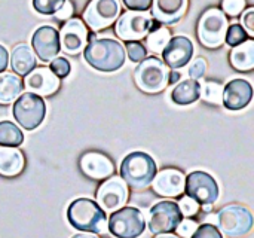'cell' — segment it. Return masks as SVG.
Here are the masks:
<instances>
[{
  "label": "cell",
  "instance_id": "cell-1",
  "mask_svg": "<svg viewBox=\"0 0 254 238\" xmlns=\"http://www.w3.org/2000/svg\"><path fill=\"white\" fill-rule=\"evenodd\" d=\"M85 61L95 70L112 73L119 70L125 64V48L116 39H94L86 43L83 49Z\"/></svg>",
  "mask_w": 254,
  "mask_h": 238
},
{
  "label": "cell",
  "instance_id": "cell-2",
  "mask_svg": "<svg viewBox=\"0 0 254 238\" xmlns=\"http://www.w3.org/2000/svg\"><path fill=\"white\" fill-rule=\"evenodd\" d=\"M67 221L77 231L104 234L107 231L106 212L89 198H77L67 209Z\"/></svg>",
  "mask_w": 254,
  "mask_h": 238
},
{
  "label": "cell",
  "instance_id": "cell-3",
  "mask_svg": "<svg viewBox=\"0 0 254 238\" xmlns=\"http://www.w3.org/2000/svg\"><path fill=\"white\" fill-rule=\"evenodd\" d=\"M156 173V162L146 152H131L121 162V179L132 189L147 188Z\"/></svg>",
  "mask_w": 254,
  "mask_h": 238
},
{
  "label": "cell",
  "instance_id": "cell-4",
  "mask_svg": "<svg viewBox=\"0 0 254 238\" xmlns=\"http://www.w3.org/2000/svg\"><path fill=\"white\" fill-rule=\"evenodd\" d=\"M168 67L158 57H146L134 70V80L140 91L158 94L168 85Z\"/></svg>",
  "mask_w": 254,
  "mask_h": 238
},
{
  "label": "cell",
  "instance_id": "cell-5",
  "mask_svg": "<svg viewBox=\"0 0 254 238\" xmlns=\"http://www.w3.org/2000/svg\"><path fill=\"white\" fill-rule=\"evenodd\" d=\"M228 18L219 7H208L198 21L196 33L199 42L210 49H217L225 43Z\"/></svg>",
  "mask_w": 254,
  "mask_h": 238
},
{
  "label": "cell",
  "instance_id": "cell-6",
  "mask_svg": "<svg viewBox=\"0 0 254 238\" xmlns=\"http://www.w3.org/2000/svg\"><path fill=\"white\" fill-rule=\"evenodd\" d=\"M219 231L229 238H241L247 236L253 228L252 212L240 204H229L223 207L217 216Z\"/></svg>",
  "mask_w": 254,
  "mask_h": 238
},
{
  "label": "cell",
  "instance_id": "cell-7",
  "mask_svg": "<svg viewBox=\"0 0 254 238\" xmlns=\"http://www.w3.org/2000/svg\"><path fill=\"white\" fill-rule=\"evenodd\" d=\"M12 113L19 127L27 131H33L45 121L46 104L42 97L31 92H24L15 100Z\"/></svg>",
  "mask_w": 254,
  "mask_h": 238
},
{
  "label": "cell",
  "instance_id": "cell-8",
  "mask_svg": "<svg viewBox=\"0 0 254 238\" xmlns=\"http://www.w3.org/2000/svg\"><path fill=\"white\" fill-rule=\"evenodd\" d=\"M107 230L116 238H138L146 230V219L135 207H122L107 219Z\"/></svg>",
  "mask_w": 254,
  "mask_h": 238
},
{
  "label": "cell",
  "instance_id": "cell-9",
  "mask_svg": "<svg viewBox=\"0 0 254 238\" xmlns=\"http://www.w3.org/2000/svg\"><path fill=\"white\" fill-rule=\"evenodd\" d=\"M156 21L149 12L128 10L119 15L115 25V33L124 42H140L155 27Z\"/></svg>",
  "mask_w": 254,
  "mask_h": 238
},
{
  "label": "cell",
  "instance_id": "cell-10",
  "mask_svg": "<svg viewBox=\"0 0 254 238\" xmlns=\"http://www.w3.org/2000/svg\"><path fill=\"white\" fill-rule=\"evenodd\" d=\"M186 197L192 198L198 204H214L219 200L220 189L216 179L205 171H192L185 179Z\"/></svg>",
  "mask_w": 254,
  "mask_h": 238
},
{
  "label": "cell",
  "instance_id": "cell-11",
  "mask_svg": "<svg viewBox=\"0 0 254 238\" xmlns=\"http://www.w3.org/2000/svg\"><path fill=\"white\" fill-rule=\"evenodd\" d=\"M119 15V0H91L83 10V22L92 31H101L116 22Z\"/></svg>",
  "mask_w": 254,
  "mask_h": 238
},
{
  "label": "cell",
  "instance_id": "cell-12",
  "mask_svg": "<svg viewBox=\"0 0 254 238\" xmlns=\"http://www.w3.org/2000/svg\"><path fill=\"white\" fill-rule=\"evenodd\" d=\"M183 215L174 201H159L149 212V230L152 234H173Z\"/></svg>",
  "mask_w": 254,
  "mask_h": 238
},
{
  "label": "cell",
  "instance_id": "cell-13",
  "mask_svg": "<svg viewBox=\"0 0 254 238\" xmlns=\"http://www.w3.org/2000/svg\"><path fill=\"white\" fill-rule=\"evenodd\" d=\"M128 197H129L128 186L118 176H112L106 179V182H103L98 186L97 194H95L97 204L104 212H110V213L125 207Z\"/></svg>",
  "mask_w": 254,
  "mask_h": 238
},
{
  "label": "cell",
  "instance_id": "cell-14",
  "mask_svg": "<svg viewBox=\"0 0 254 238\" xmlns=\"http://www.w3.org/2000/svg\"><path fill=\"white\" fill-rule=\"evenodd\" d=\"M60 48L68 55H77L88 43V28L80 18H70L58 31Z\"/></svg>",
  "mask_w": 254,
  "mask_h": 238
},
{
  "label": "cell",
  "instance_id": "cell-15",
  "mask_svg": "<svg viewBox=\"0 0 254 238\" xmlns=\"http://www.w3.org/2000/svg\"><path fill=\"white\" fill-rule=\"evenodd\" d=\"M31 49L34 55L43 61L51 63L54 58L58 57L61 48H60V36L58 30L52 25H42L39 27L31 37Z\"/></svg>",
  "mask_w": 254,
  "mask_h": 238
},
{
  "label": "cell",
  "instance_id": "cell-16",
  "mask_svg": "<svg viewBox=\"0 0 254 238\" xmlns=\"http://www.w3.org/2000/svg\"><path fill=\"white\" fill-rule=\"evenodd\" d=\"M162 61L171 70L185 67L193 55V43L186 36H174L164 48Z\"/></svg>",
  "mask_w": 254,
  "mask_h": 238
},
{
  "label": "cell",
  "instance_id": "cell-17",
  "mask_svg": "<svg viewBox=\"0 0 254 238\" xmlns=\"http://www.w3.org/2000/svg\"><path fill=\"white\" fill-rule=\"evenodd\" d=\"M24 88L27 92L36 94L39 97H48L60 89V79L48 67H36L24 79Z\"/></svg>",
  "mask_w": 254,
  "mask_h": 238
},
{
  "label": "cell",
  "instance_id": "cell-18",
  "mask_svg": "<svg viewBox=\"0 0 254 238\" xmlns=\"http://www.w3.org/2000/svg\"><path fill=\"white\" fill-rule=\"evenodd\" d=\"M80 171L92 180H106L115 174V165L112 159L97 151L83 154L79 159Z\"/></svg>",
  "mask_w": 254,
  "mask_h": 238
},
{
  "label": "cell",
  "instance_id": "cell-19",
  "mask_svg": "<svg viewBox=\"0 0 254 238\" xmlns=\"http://www.w3.org/2000/svg\"><path fill=\"white\" fill-rule=\"evenodd\" d=\"M185 174L177 168H164L152 180L153 191L165 198H177L185 191Z\"/></svg>",
  "mask_w": 254,
  "mask_h": 238
},
{
  "label": "cell",
  "instance_id": "cell-20",
  "mask_svg": "<svg viewBox=\"0 0 254 238\" xmlns=\"http://www.w3.org/2000/svg\"><path fill=\"white\" fill-rule=\"evenodd\" d=\"M253 98V86L246 79H232L223 88L222 103L228 110H241L250 104Z\"/></svg>",
  "mask_w": 254,
  "mask_h": 238
},
{
  "label": "cell",
  "instance_id": "cell-21",
  "mask_svg": "<svg viewBox=\"0 0 254 238\" xmlns=\"http://www.w3.org/2000/svg\"><path fill=\"white\" fill-rule=\"evenodd\" d=\"M189 6V0H153L152 15L158 24H174L183 18Z\"/></svg>",
  "mask_w": 254,
  "mask_h": 238
},
{
  "label": "cell",
  "instance_id": "cell-22",
  "mask_svg": "<svg viewBox=\"0 0 254 238\" xmlns=\"http://www.w3.org/2000/svg\"><path fill=\"white\" fill-rule=\"evenodd\" d=\"M10 67L16 76H27L31 70L36 69L37 60L33 49L28 45H16L10 52Z\"/></svg>",
  "mask_w": 254,
  "mask_h": 238
},
{
  "label": "cell",
  "instance_id": "cell-23",
  "mask_svg": "<svg viewBox=\"0 0 254 238\" xmlns=\"http://www.w3.org/2000/svg\"><path fill=\"white\" fill-rule=\"evenodd\" d=\"M25 167V158L16 148L0 146V176L15 177L22 173Z\"/></svg>",
  "mask_w": 254,
  "mask_h": 238
},
{
  "label": "cell",
  "instance_id": "cell-24",
  "mask_svg": "<svg viewBox=\"0 0 254 238\" xmlns=\"http://www.w3.org/2000/svg\"><path fill=\"white\" fill-rule=\"evenodd\" d=\"M231 66L238 72H250L254 69V40L249 39L235 46L229 55Z\"/></svg>",
  "mask_w": 254,
  "mask_h": 238
},
{
  "label": "cell",
  "instance_id": "cell-25",
  "mask_svg": "<svg viewBox=\"0 0 254 238\" xmlns=\"http://www.w3.org/2000/svg\"><path fill=\"white\" fill-rule=\"evenodd\" d=\"M199 94H201V83L193 79H186L177 83L176 88L171 91V100L179 106H189L199 100Z\"/></svg>",
  "mask_w": 254,
  "mask_h": 238
},
{
  "label": "cell",
  "instance_id": "cell-26",
  "mask_svg": "<svg viewBox=\"0 0 254 238\" xmlns=\"http://www.w3.org/2000/svg\"><path fill=\"white\" fill-rule=\"evenodd\" d=\"M24 89L22 79L13 73H0V104H9L15 101Z\"/></svg>",
  "mask_w": 254,
  "mask_h": 238
},
{
  "label": "cell",
  "instance_id": "cell-27",
  "mask_svg": "<svg viewBox=\"0 0 254 238\" xmlns=\"http://www.w3.org/2000/svg\"><path fill=\"white\" fill-rule=\"evenodd\" d=\"M146 46L153 54H161L167 43L171 39V33L167 27H162L161 24H155V27L150 30V33L146 36Z\"/></svg>",
  "mask_w": 254,
  "mask_h": 238
},
{
  "label": "cell",
  "instance_id": "cell-28",
  "mask_svg": "<svg viewBox=\"0 0 254 238\" xmlns=\"http://www.w3.org/2000/svg\"><path fill=\"white\" fill-rule=\"evenodd\" d=\"M24 142V134L13 122H0V146L3 148H18Z\"/></svg>",
  "mask_w": 254,
  "mask_h": 238
},
{
  "label": "cell",
  "instance_id": "cell-29",
  "mask_svg": "<svg viewBox=\"0 0 254 238\" xmlns=\"http://www.w3.org/2000/svg\"><path fill=\"white\" fill-rule=\"evenodd\" d=\"M222 95H223V86L219 82L214 80H205L201 85V94L199 98H202L205 103L210 104H222Z\"/></svg>",
  "mask_w": 254,
  "mask_h": 238
},
{
  "label": "cell",
  "instance_id": "cell-30",
  "mask_svg": "<svg viewBox=\"0 0 254 238\" xmlns=\"http://www.w3.org/2000/svg\"><path fill=\"white\" fill-rule=\"evenodd\" d=\"M252 39L247 31L243 28L241 24H231L228 25V30H226V36H225V42L231 46V48H235L241 43H244L246 40Z\"/></svg>",
  "mask_w": 254,
  "mask_h": 238
},
{
  "label": "cell",
  "instance_id": "cell-31",
  "mask_svg": "<svg viewBox=\"0 0 254 238\" xmlns=\"http://www.w3.org/2000/svg\"><path fill=\"white\" fill-rule=\"evenodd\" d=\"M124 48H125V54L129 57L132 63H141L147 57V49L140 42H127Z\"/></svg>",
  "mask_w": 254,
  "mask_h": 238
},
{
  "label": "cell",
  "instance_id": "cell-32",
  "mask_svg": "<svg viewBox=\"0 0 254 238\" xmlns=\"http://www.w3.org/2000/svg\"><path fill=\"white\" fill-rule=\"evenodd\" d=\"M65 0H33V7L42 15H54Z\"/></svg>",
  "mask_w": 254,
  "mask_h": 238
},
{
  "label": "cell",
  "instance_id": "cell-33",
  "mask_svg": "<svg viewBox=\"0 0 254 238\" xmlns=\"http://www.w3.org/2000/svg\"><path fill=\"white\" fill-rule=\"evenodd\" d=\"M48 69H49L58 79H64V78L68 76V73H70V70H71V66H70V63H68L67 58H64V57H57V58H54V60L51 61V66H49Z\"/></svg>",
  "mask_w": 254,
  "mask_h": 238
},
{
  "label": "cell",
  "instance_id": "cell-34",
  "mask_svg": "<svg viewBox=\"0 0 254 238\" xmlns=\"http://www.w3.org/2000/svg\"><path fill=\"white\" fill-rule=\"evenodd\" d=\"M246 9V0H222V12L229 16H238Z\"/></svg>",
  "mask_w": 254,
  "mask_h": 238
},
{
  "label": "cell",
  "instance_id": "cell-35",
  "mask_svg": "<svg viewBox=\"0 0 254 238\" xmlns=\"http://www.w3.org/2000/svg\"><path fill=\"white\" fill-rule=\"evenodd\" d=\"M190 238H223V236H222V233L219 231V228L216 225L202 224L201 227H198L195 230V233L192 234Z\"/></svg>",
  "mask_w": 254,
  "mask_h": 238
},
{
  "label": "cell",
  "instance_id": "cell-36",
  "mask_svg": "<svg viewBox=\"0 0 254 238\" xmlns=\"http://www.w3.org/2000/svg\"><path fill=\"white\" fill-rule=\"evenodd\" d=\"M205 72H207V61H205L204 58H195V60L190 63L189 70H188L189 78L193 79V80L201 79V78L205 75Z\"/></svg>",
  "mask_w": 254,
  "mask_h": 238
},
{
  "label": "cell",
  "instance_id": "cell-37",
  "mask_svg": "<svg viewBox=\"0 0 254 238\" xmlns=\"http://www.w3.org/2000/svg\"><path fill=\"white\" fill-rule=\"evenodd\" d=\"M177 206H179L182 215L186 216V218H192L199 212V204L196 201H193L192 198H189V197H183Z\"/></svg>",
  "mask_w": 254,
  "mask_h": 238
},
{
  "label": "cell",
  "instance_id": "cell-38",
  "mask_svg": "<svg viewBox=\"0 0 254 238\" xmlns=\"http://www.w3.org/2000/svg\"><path fill=\"white\" fill-rule=\"evenodd\" d=\"M196 228H198V225H196L195 221H192V219H183L179 224V227H177L176 231H177V234L182 238H190Z\"/></svg>",
  "mask_w": 254,
  "mask_h": 238
},
{
  "label": "cell",
  "instance_id": "cell-39",
  "mask_svg": "<svg viewBox=\"0 0 254 238\" xmlns=\"http://www.w3.org/2000/svg\"><path fill=\"white\" fill-rule=\"evenodd\" d=\"M122 1L129 10H138V12H147L153 3V0H122Z\"/></svg>",
  "mask_w": 254,
  "mask_h": 238
},
{
  "label": "cell",
  "instance_id": "cell-40",
  "mask_svg": "<svg viewBox=\"0 0 254 238\" xmlns=\"http://www.w3.org/2000/svg\"><path fill=\"white\" fill-rule=\"evenodd\" d=\"M243 28L247 31V34L250 37L254 36V7H249L244 13H243Z\"/></svg>",
  "mask_w": 254,
  "mask_h": 238
},
{
  "label": "cell",
  "instance_id": "cell-41",
  "mask_svg": "<svg viewBox=\"0 0 254 238\" xmlns=\"http://www.w3.org/2000/svg\"><path fill=\"white\" fill-rule=\"evenodd\" d=\"M73 4H71V1L70 0H65L64 1V4L54 13V16L58 19V21H67V19H70L71 18V15H73Z\"/></svg>",
  "mask_w": 254,
  "mask_h": 238
},
{
  "label": "cell",
  "instance_id": "cell-42",
  "mask_svg": "<svg viewBox=\"0 0 254 238\" xmlns=\"http://www.w3.org/2000/svg\"><path fill=\"white\" fill-rule=\"evenodd\" d=\"M7 64H9V54H7V49H6L3 45H0V73H3V72L6 70Z\"/></svg>",
  "mask_w": 254,
  "mask_h": 238
},
{
  "label": "cell",
  "instance_id": "cell-43",
  "mask_svg": "<svg viewBox=\"0 0 254 238\" xmlns=\"http://www.w3.org/2000/svg\"><path fill=\"white\" fill-rule=\"evenodd\" d=\"M180 78H182V76H180V73L173 70V72H170V73H168V83H177V82L180 80Z\"/></svg>",
  "mask_w": 254,
  "mask_h": 238
},
{
  "label": "cell",
  "instance_id": "cell-44",
  "mask_svg": "<svg viewBox=\"0 0 254 238\" xmlns=\"http://www.w3.org/2000/svg\"><path fill=\"white\" fill-rule=\"evenodd\" d=\"M71 238H98V237H95V236H92V234L85 233V234H76V236H73Z\"/></svg>",
  "mask_w": 254,
  "mask_h": 238
},
{
  "label": "cell",
  "instance_id": "cell-45",
  "mask_svg": "<svg viewBox=\"0 0 254 238\" xmlns=\"http://www.w3.org/2000/svg\"><path fill=\"white\" fill-rule=\"evenodd\" d=\"M155 238H180L177 236H173V234H158Z\"/></svg>",
  "mask_w": 254,
  "mask_h": 238
},
{
  "label": "cell",
  "instance_id": "cell-46",
  "mask_svg": "<svg viewBox=\"0 0 254 238\" xmlns=\"http://www.w3.org/2000/svg\"><path fill=\"white\" fill-rule=\"evenodd\" d=\"M202 210H204L205 213H210V212L213 210V207H211V204H205V206H202Z\"/></svg>",
  "mask_w": 254,
  "mask_h": 238
}]
</instances>
